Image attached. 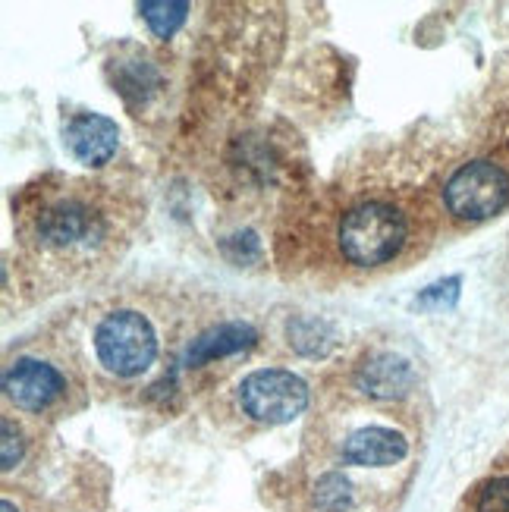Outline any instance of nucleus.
<instances>
[{"label": "nucleus", "instance_id": "9d476101", "mask_svg": "<svg viewBox=\"0 0 509 512\" xmlns=\"http://www.w3.org/2000/svg\"><path fill=\"white\" fill-rule=\"evenodd\" d=\"M356 384L362 393L374 399H396L412 387V368L400 355H371V359L359 368Z\"/></svg>", "mask_w": 509, "mask_h": 512}, {"label": "nucleus", "instance_id": "2eb2a0df", "mask_svg": "<svg viewBox=\"0 0 509 512\" xmlns=\"http://www.w3.org/2000/svg\"><path fill=\"white\" fill-rule=\"evenodd\" d=\"M0 512H16V506L10 500H4V503H0Z\"/></svg>", "mask_w": 509, "mask_h": 512}, {"label": "nucleus", "instance_id": "f257e3e1", "mask_svg": "<svg viewBox=\"0 0 509 512\" xmlns=\"http://www.w3.org/2000/svg\"><path fill=\"white\" fill-rule=\"evenodd\" d=\"M406 217L387 202H362L352 208L340 224V252L349 264L378 267L400 255L406 246Z\"/></svg>", "mask_w": 509, "mask_h": 512}, {"label": "nucleus", "instance_id": "20e7f679", "mask_svg": "<svg viewBox=\"0 0 509 512\" xmlns=\"http://www.w3.org/2000/svg\"><path fill=\"white\" fill-rule=\"evenodd\" d=\"M444 202L453 217L478 224L506 208L509 176L491 161H472L450 176V183L444 186Z\"/></svg>", "mask_w": 509, "mask_h": 512}, {"label": "nucleus", "instance_id": "f8f14e48", "mask_svg": "<svg viewBox=\"0 0 509 512\" xmlns=\"http://www.w3.org/2000/svg\"><path fill=\"white\" fill-rule=\"evenodd\" d=\"M475 512H509V475H500L481 487Z\"/></svg>", "mask_w": 509, "mask_h": 512}, {"label": "nucleus", "instance_id": "4468645a", "mask_svg": "<svg viewBox=\"0 0 509 512\" xmlns=\"http://www.w3.org/2000/svg\"><path fill=\"white\" fill-rule=\"evenodd\" d=\"M22 450H26V443H22V434L13 428V421L4 418V453H0V462H4V472H10L13 465L22 459Z\"/></svg>", "mask_w": 509, "mask_h": 512}, {"label": "nucleus", "instance_id": "39448f33", "mask_svg": "<svg viewBox=\"0 0 509 512\" xmlns=\"http://www.w3.org/2000/svg\"><path fill=\"white\" fill-rule=\"evenodd\" d=\"M32 230L41 249L76 252V249H92L95 242L104 239V217L85 198L66 195L51 202L48 208H41Z\"/></svg>", "mask_w": 509, "mask_h": 512}, {"label": "nucleus", "instance_id": "423d86ee", "mask_svg": "<svg viewBox=\"0 0 509 512\" xmlns=\"http://www.w3.org/2000/svg\"><path fill=\"white\" fill-rule=\"evenodd\" d=\"M63 374L41 359H16L4 374V393L22 412H44L63 396Z\"/></svg>", "mask_w": 509, "mask_h": 512}, {"label": "nucleus", "instance_id": "9b49d317", "mask_svg": "<svg viewBox=\"0 0 509 512\" xmlns=\"http://www.w3.org/2000/svg\"><path fill=\"white\" fill-rule=\"evenodd\" d=\"M139 13L145 16L148 29L154 35H158V38H170L186 22L189 4H183V0H142Z\"/></svg>", "mask_w": 509, "mask_h": 512}, {"label": "nucleus", "instance_id": "0eeeda50", "mask_svg": "<svg viewBox=\"0 0 509 512\" xmlns=\"http://www.w3.org/2000/svg\"><path fill=\"white\" fill-rule=\"evenodd\" d=\"M66 148L85 167H101L117 154L120 145V129L114 120L101 114H79L66 123Z\"/></svg>", "mask_w": 509, "mask_h": 512}, {"label": "nucleus", "instance_id": "ddd939ff", "mask_svg": "<svg viewBox=\"0 0 509 512\" xmlns=\"http://www.w3.org/2000/svg\"><path fill=\"white\" fill-rule=\"evenodd\" d=\"M349 484L340 478V475H327L321 478L318 484V503L327 509V512H343L349 506Z\"/></svg>", "mask_w": 509, "mask_h": 512}, {"label": "nucleus", "instance_id": "6e6552de", "mask_svg": "<svg viewBox=\"0 0 509 512\" xmlns=\"http://www.w3.org/2000/svg\"><path fill=\"white\" fill-rule=\"evenodd\" d=\"M409 440L393 431V428H362L356 434H349L343 443V459L349 465H368V469H384V465H396L406 459Z\"/></svg>", "mask_w": 509, "mask_h": 512}, {"label": "nucleus", "instance_id": "7ed1b4c3", "mask_svg": "<svg viewBox=\"0 0 509 512\" xmlns=\"http://www.w3.org/2000/svg\"><path fill=\"white\" fill-rule=\"evenodd\" d=\"M239 406L249 418L264 425H286L305 412L308 387L302 377L283 368H261L242 377L239 384Z\"/></svg>", "mask_w": 509, "mask_h": 512}, {"label": "nucleus", "instance_id": "1a4fd4ad", "mask_svg": "<svg viewBox=\"0 0 509 512\" xmlns=\"http://www.w3.org/2000/svg\"><path fill=\"white\" fill-rule=\"evenodd\" d=\"M258 340V333L252 324H242V321H227V324H217L211 330H205L202 337H195L189 352H186V365L189 368H202L214 359H227V355L236 352H246L252 349Z\"/></svg>", "mask_w": 509, "mask_h": 512}, {"label": "nucleus", "instance_id": "f03ea898", "mask_svg": "<svg viewBox=\"0 0 509 512\" xmlns=\"http://www.w3.org/2000/svg\"><path fill=\"white\" fill-rule=\"evenodd\" d=\"M95 352L98 362L117 377H136L148 371L158 355V333L142 311H114L95 330Z\"/></svg>", "mask_w": 509, "mask_h": 512}]
</instances>
